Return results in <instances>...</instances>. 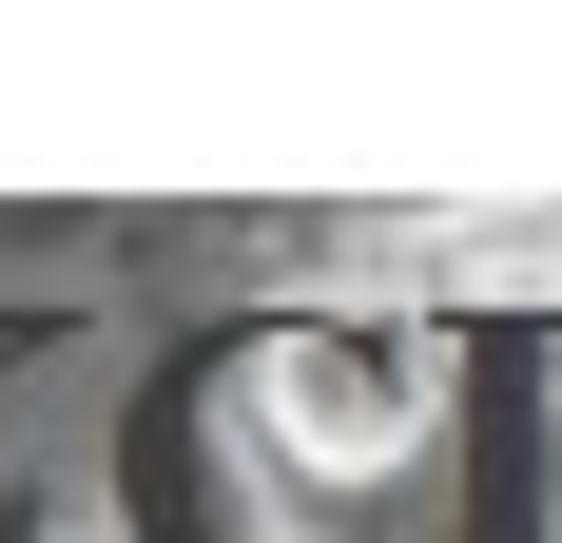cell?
I'll return each instance as SVG.
<instances>
[{"instance_id": "6da1fadb", "label": "cell", "mask_w": 562, "mask_h": 543, "mask_svg": "<svg viewBox=\"0 0 562 543\" xmlns=\"http://www.w3.org/2000/svg\"><path fill=\"white\" fill-rule=\"evenodd\" d=\"M252 428H272L291 466H330V486H369V466H407V446H427V388H407V350H349V330H291L272 369H252Z\"/></svg>"}]
</instances>
